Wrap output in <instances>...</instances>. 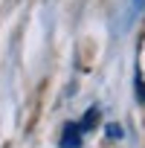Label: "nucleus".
<instances>
[{
	"label": "nucleus",
	"instance_id": "4",
	"mask_svg": "<svg viewBox=\"0 0 145 148\" xmlns=\"http://www.w3.org/2000/svg\"><path fill=\"white\" fill-rule=\"evenodd\" d=\"M142 3H145V0H133V9L139 12V9H142Z\"/></svg>",
	"mask_w": 145,
	"mask_h": 148
},
{
	"label": "nucleus",
	"instance_id": "3",
	"mask_svg": "<svg viewBox=\"0 0 145 148\" xmlns=\"http://www.w3.org/2000/svg\"><path fill=\"white\" fill-rule=\"evenodd\" d=\"M107 136H113V139L122 136V128H119V125H110V128H107Z\"/></svg>",
	"mask_w": 145,
	"mask_h": 148
},
{
	"label": "nucleus",
	"instance_id": "1",
	"mask_svg": "<svg viewBox=\"0 0 145 148\" xmlns=\"http://www.w3.org/2000/svg\"><path fill=\"white\" fill-rule=\"evenodd\" d=\"M61 148H81V131L79 125H67L61 134Z\"/></svg>",
	"mask_w": 145,
	"mask_h": 148
},
{
	"label": "nucleus",
	"instance_id": "2",
	"mask_svg": "<svg viewBox=\"0 0 145 148\" xmlns=\"http://www.w3.org/2000/svg\"><path fill=\"white\" fill-rule=\"evenodd\" d=\"M96 116H99V110H96V108H90V110L84 113V119H81V125H79V131H87V128L93 125V119H96Z\"/></svg>",
	"mask_w": 145,
	"mask_h": 148
}]
</instances>
